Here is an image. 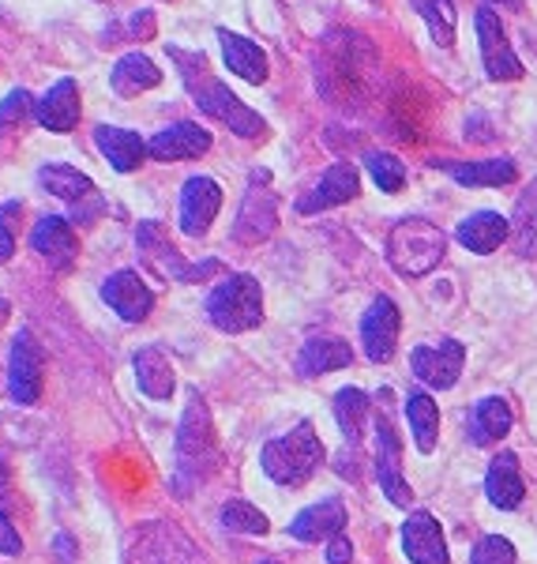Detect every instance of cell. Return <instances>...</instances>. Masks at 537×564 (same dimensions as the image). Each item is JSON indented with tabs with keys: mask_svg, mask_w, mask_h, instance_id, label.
I'll return each mask as SVG.
<instances>
[{
	"mask_svg": "<svg viewBox=\"0 0 537 564\" xmlns=\"http://www.w3.org/2000/svg\"><path fill=\"white\" fill-rule=\"evenodd\" d=\"M218 467H222V452H218L211 406L204 403L199 391H193L185 414H180L177 452H173V481H177V494H188V489L211 481Z\"/></svg>",
	"mask_w": 537,
	"mask_h": 564,
	"instance_id": "1",
	"label": "cell"
},
{
	"mask_svg": "<svg viewBox=\"0 0 537 564\" xmlns=\"http://www.w3.org/2000/svg\"><path fill=\"white\" fill-rule=\"evenodd\" d=\"M166 53H169L173 61H177L180 76H185L188 95L196 98V106L204 109V113H211L215 121H222L226 129L237 132V135H244V140L267 132V124H263V117L256 113V109L244 106L230 87L218 84L211 72H207L204 53H185V50H177V45H169Z\"/></svg>",
	"mask_w": 537,
	"mask_h": 564,
	"instance_id": "2",
	"label": "cell"
},
{
	"mask_svg": "<svg viewBox=\"0 0 537 564\" xmlns=\"http://www.w3.org/2000/svg\"><path fill=\"white\" fill-rule=\"evenodd\" d=\"M324 463V441L316 436L313 422H297L286 436L263 444L260 467L278 486H305Z\"/></svg>",
	"mask_w": 537,
	"mask_h": 564,
	"instance_id": "3",
	"label": "cell"
},
{
	"mask_svg": "<svg viewBox=\"0 0 537 564\" xmlns=\"http://www.w3.org/2000/svg\"><path fill=\"white\" fill-rule=\"evenodd\" d=\"M448 238L429 218H403L387 238V260L403 279H421L440 268Z\"/></svg>",
	"mask_w": 537,
	"mask_h": 564,
	"instance_id": "4",
	"label": "cell"
},
{
	"mask_svg": "<svg viewBox=\"0 0 537 564\" xmlns=\"http://www.w3.org/2000/svg\"><path fill=\"white\" fill-rule=\"evenodd\" d=\"M207 316L218 332H252L263 324V290L252 275H226L207 294Z\"/></svg>",
	"mask_w": 537,
	"mask_h": 564,
	"instance_id": "5",
	"label": "cell"
},
{
	"mask_svg": "<svg viewBox=\"0 0 537 564\" xmlns=\"http://www.w3.org/2000/svg\"><path fill=\"white\" fill-rule=\"evenodd\" d=\"M135 249H140V260L147 263L151 271H158L162 279H173V282H199V279L215 275V271L222 268L218 260L188 263L169 245L166 230H162L158 223H140V230H135Z\"/></svg>",
	"mask_w": 537,
	"mask_h": 564,
	"instance_id": "6",
	"label": "cell"
},
{
	"mask_svg": "<svg viewBox=\"0 0 537 564\" xmlns=\"http://www.w3.org/2000/svg\"><path fill=\"white\" fill-rule=\"evenodd\" d=\"M132 564H207L177 523H143L132 534Z\"/></svg>",
	"mask_w": 537,
	"mask_h": 564,
	"instance_id": "7",
	"label": "cell"
},
{
	"mask_svg": "<svg viewBox=\"0 0 537 564\" xmlns=\"http://www.w3.org/2000/svg\"><path fill=\"white\" fill-rule=\"evenodd\" d=\"M275 226H278V199L271 193V174L267 170H256L249 181V193L241 199V212H237L233 241L260 245L275 234Z\"/></svg>",
	"mask_w": 537,
	"mask_h": 564,
	"instance_id": "8",
	"label": "cell"
},
{
	"mask_svg": "<svg viewBox=\"0 0 537 564\" xmlns=\"http://www.w3.org/2000/svg\"><path fill=\"white\" fill-rule=\"evenodd\" d=\"M45 388V354L31 332H23L12 339V354H8V395L20 406H34L42 399Z\"/></svg>",
	"mask_w": 537,
	"mask_h": 564,
	"instance_id": "9",
	"label": "cell"
},
{
	"mask_svg": "<svg viewBox=\"0 0 537 564\" xmlns=\"http://www.w3.org/2000/svg\"><path fill=\"white\" fill-rule=\"evenodd\" d=\"M376 478H380V489L387 494L391 505L409 508L414 494H409V486L403 478V441H398V433L387 414L376 417Z\"/></svg>",
	"mask_w": 537,
	"mask_h": 564,
	"instance_id": "10",
	"label": "cell"
},
{
	"mask_svg": "<svg viewBox=\"0 0 537 564\" xmlns=\"http://www.w3.org/2000/svg\"><path fill=\"white\" fill-rule=\"evenodd\" d=\"M478 42H481V61H485L489 79H504V84L523 79V61H518L512 53V45H507L504 23H500V15L493 8H481L478 12Z\"/></svg>",
	"mask_w": 537,
	"mask_h": 564,
	"instance_id": "11",
	"label": "cell"
},
{
	"mask_svg": "<svg viewBox=\"0 0 537 564\" xmlns=\"http://www.w3.org/2000/svg\"><path fill=\"white\" fill-rule=\"evenodd\" d=\"M218 212H222V188L211 177H188L180 188V230L188 238H204Z\"/></svg>",
	"mask_w": 537,
	"mask_h": 564,
	"instance_id": "12",
	"label": "cell"
},
{
	"mask_svg": "<svg viewBox=\"0 0 537 564\" xmlns=\"http://www.w3.org/2000/svg\"><path fill=\"white\" fill-rule=\"evenodd\" d=\"M102 302L113 308L121 321L140 324V321H147V316H151L154 294H151L147 282L135 275V271H113V275L102 282Z\"/></svg>",
	"mask_w": 537,
	"mask_h": 564,
	"instance_id": "13",
	"label": "cell"
},
{
	"mask_svg": "<svg viewBox=\"0 0 537 564\" xmlns=\"http://www.w3.org/2000/svg\"><path fill=\"white\" fill-rule=\"evenodd\" d=\"M398 327H403V321H398V308L391 297H376L365 308V316H361V343H365L369 361H387L395 354Z\"/></svg>",
	"mask_w": 537,
	"mask_h": 564,
	"instance_id": "14",
	"label": "cell"
},
{
	"mask_svg": "<svg viewBox=\"0 0 537 564\" xmlns=\"http://www.w3.org/2000/svg\"><path fill=\"white\" fill-rule=\"evenodd\" d=\"M31 249L50 260L57 271H68L79 257V238H76V230H72L68 218L42 215L31 230Z\"/></svg>",
	"mask_w": 537,
	"mask_h": 564,
	"instance_id": "15",
	"label": "cell"
},
{
	"mask_svg": "<svg viewBox=\"0 0 537 564\" xmlns=\"http://www.w3.org/2000/svg\"><path fill=\"white\" fill-rule=\"evenodd\" d=\"M462 361H467V350L454 339H443L440 347H417L409 354V366L429 388H451L462 377Z\"/></svg>",
	"mask_w": 537,
	"mask_h": 564,
	"instance_id": "16",
	"label": "cell"
},
{
	"mask_svg": "<svg viewBox=\"0 0 537 564\" xmlns=\"http://www.w3.org/2000/svg\"><path fill=\"white\" fill-rule=\"evenodd\" d=\"M211 151V132L199 129L196 121H177L158 135H151L147 154L158 162H180V159H199V154Z\"/></svg>",
	"mask_w": 537,
	"mask_h": 564,
	"instance_id": "17",
	"label": "cell"
},
{
	"mask_svg": "<svg viewBox=\"0 0 537 564\" xmlns=\"http://www.w3.org/2000/svg\"><path fill=\"white\" fill-rule=\"evenodd\" d=\"M358 188H361L358 170L339 162V166H331L320 181H316L313 193H305L302 199H297V212L316 215V212H327V207H339V204H346V199L358 196Z\"/></svg>",
	"mask_w": 537,
	"mask_h": 564,
	"instance_id": "18",
	"label": "cell"
},
{
	"mask_svg": "<svg viewBox=\"0 0 537 564\" xmlns=\"http://www.w3.org/2000/svg\"><path fill=\"white\" fill-rule=\"evenodd\" d=\"M403 550L414 564H448L443 531L429 512H414L403 523Z\"/></svg>",
	"mask_w": 537,
	"mask_h": 564,
	"instance_id": "19",
	"label": "cell"
},
{
	"mask_svg": "<svg viewBox=\"0 0 537 564\" xmlns=\"http://www.w3.org/2000/svg\"><path fill=\"white\" fill-rule=\"evenodd\" d=\"M346 527V508L339 497H327L320 505L305 508L294 523H289V539L297 542H331L339 539Z\"/></svg>",
	"mask_w": 537,
	"mask_h": 564,
	"instance_id": "20",
	"label": "cell"
},
{
	"mask_svg": "<svg viewBox=\"0 0 537 564\" xmlns=\"http://www.w3.org/2000/svg\"><path fill=\"white\" fill-rule=\"evenodd\" d=\"M34 121L50 132H72L79 124V87L76 79H61L57 87H50L42 95V102L34 106Z\"/></svg>",
	"mask_w": 537,
	"mask_h": 564,
	"instance_id": "21",
	"label": "cell"
},
{
	"mask_svg": "<svg viewBox=\"0 0 537 564\" xmlns=\"http://www.w3.org/2000/svg\"><path fill=\"white\" fill-rule=\"evenodd\" d=\"M132 369H135V384H140V391L147 399H169L173 395L177 377H173V361L162 347H140L132 358Z\"/></svg>",
	"mask_w": 537,
	"mask_h": 564,
	"instance_id": "22",
	"label": "cell"
},
{
	"mask_svg": "<svg viewBox=\"0 0 537 564\" xmlns=\"http://www.w3.org/2000/svg\"><path fill=\"white\" fill-rule=\"evenodd\" d=\"M454 238H459V245H467L470 252H481V257H485V252H496L500 245L512 238V223L496 212H478V215L462 218Z\"/></svg>",
	"mask_w": 537,
	"mask_h": 564,
	"instance_id": "23",
	"label": "cell"
},
{
	"mask_svg": "<svg viewBox=\"0 0 537 564\" xmlns=\"http://www.w3.org/2000/svg\"><path fill=\"white\" fill-rule=\"evenodd\" d=\"M448 177L467 188H500L518 177L512 159H489V162H436Z\"/></svg>",
	"mask_w": 537,
	"mask_h": 564,
	"instance_id": "24",
	"label": "cell"
},
{
	"mask_svg": "<svg viewBox=\"0 0 537 564\" xmlns=\"http://www.w3.org/2000/svg\"><path fill=\"white\" fill-rule=\"evenodd\" d=\"M95 143L117 174H132V170H140L143 154H147V143H143L140 135L129 132V129H113V124H98Z\"/></svg>",
	"mask_w": 537,
	"mask_h": 564,
	"instance_id": "25",
	"label": "cell"
},
{
	"mask_svg": "<svg viewBox=\"0 0 537 564\" xmlns=\"http://www.w3.org/2000/svg\"><path fill=\"white\" fill-rule=\"evenodd\" d=\"M485 494L500 512H515V508L523 505L526 486H523V475H518V459L512 452H500L493 459V467H489V475H485Z\"/></svg>",
	"mask_w": 537,
	"mask_h": 564,
	"instance_id": "26",
	"label": "cell"
},
{
	"mask_svg": "<svg viewBox=\"0 0 537 564\" xmlns=\"http://www.w3.org/2000/svg\"><path fill=\"white\" fill-rule=\"evenodd\" d=\"M218 45H222V57L233 76L249 79V84H267V57H263L256 42L241 39L233 31H218Z\"/></svg>",
	"mask_w": 537,
	"mask_h": 564,
	"instance_id": "27",
	"label": "cell"
},
{
	"mask_svg": "<svg viewBox=\"0 0 537 564\" xmlns=\"http://www.w3.org/2000/svg\"><path fill=\"white\" fill-rule=\"evenodd\" d=\"M353 361L350 343L331 339V335H320V339H308L302 347V358H297V372L302 377H324V372L346 369Z\"/></svg>",
	"mask_w": 537,
	"mask_h": 564,
	"instance_id": "28",
	"label": "cell"
},
{
	"mask_svg": "<svg viewBox=\"0 0 537 564\" xmlns=\"http://www.w3.org/2000/svg\"><path fill=\"white\" fill-rule=\"evenodd\" d=\"M109 84H113V90L121 98H135V95H143V90L158 87L162 84V72H158V65H154L151 57H143V53H129V57L117 61Z\"/></svg>",
	"mask_w": 537,
	"mask_h": 564,
	"instance_id": "29",
	"label": "cell"
},
{
	"mask_svg": "<svg viewBox=\"0 0 537 564\" xmlns=\"http://www.w3.org/2000/svg\"><path fill=\"white\" fill-rule=\"evenodd\" d=\"M42 188H50L57 199H65V204H84V199L98 196L95 193V181H90L87 174H79L76 166H65V162H50V166H42Z\"/></svg>",
	"mask_w": 537,
	"mask_h": 564,
	"instance_id": "30",
	"label": "cell"
},
{
	"mask_svg": "<svg viewBox=\"0 0 537 564\" xmlns=\"http://www.w3.org/2000/svg\"><path fill=\"white\" fill-rule=\"evenodd\" d=\"M507 430H512V406L504 399H481L478 411L470 417V441L478 448H485V444L504 441Z\"/></svg>",
	"mask_w": 537,
	"mask_h": 564,
	"instance_id": "31",
	"label": "cell"
},
{
	"mask_svg": "<svg viewBox=\"0 0 537 564\" xmlns=\"http://www.w3.org/2000/svg\"><path fill=\"white\" fill-rule=\"evenodd\" d=\"M512 241L518 257H537V177L523 188L512 215Z\"/></svg>",
	"mask_w": 537,
	"mask_h": 564,
	"instance_id": "32",
	"label": "cell"
},
{
	"mask_svg": "<svg viewBox=\"0 0 537 564\" xmlns=\"http://www.w3.org/2000/svg\"><path fill=\"white\" fill-rule=\"evenodd\" d=\"M406 414H409V430H414V441H417V452H429L436 448V436H440V411H436L432 395L425 391H414L406 399Z\"/></svg>",
	"mask_w": 537,
	"mask_h": 564,
	"instance_id": "33",
	"label": "cell"
},
{
	"mask_svg": "<svg viewBox=\"0 0 537 564\" xmlns=\"http://www.w3.org/2000/svg\"><path fill=\"white\" fill-rule=\"evenodd\" d=\"M365 417H369V395L361 388H342L339 395H335V422H339V430L350 444L361 441Z\"/></svg>",
	"mask_w": 537,
	"mask_h": 564,
	"instance_id": "34",
	"label": "cell"
},
{
	"mask_svg": "<svg viewBox=\"0 0 537 564\" xmlns=\"http://www.w3.org/2000/svg\"><path fill=\"white\" fill-rule=\"evenodd\" d=\"M218 520H222L226 531H233V534H267L271 531L267 516H263L256 505H249V500H226Z\"/></svg>",
	"mask_w": 537,
	"mask_h": 564,
	"instance_id": "35",
	"label": "cell"
},
{
	"mask_svg": "<svg viewBox=\"0 0 537 564\" xmlns=\"http://www.w3.org/2000/svg\"><path fill=\"white\" fill-rule=\"evenodd\" d=\"M421 15L429 23V34L436 45L451 50L454 45V4L451 0H421Z\"/></svg>",
	"mask_w": 537,
	"mask_h": 564,
	"instance_id": "36",
	"label": "cell"
},
{
	"mask_svg": "<svg viewBox=\"0 0 537 564\" xmlns=\"http://www.w3.org/2000/svg\"><path fill=\"white\" fill-rule=\"evenodd\" d=\"M365 166H369L372 181H376V185H380V193H398V188L406 185V166L395 159V154H387V151H372L369 159H365Z\"/></svg>",
	"mask_w": 537,
	"mask_h": 564,
	"instance_id": "37",
	"label": "cell"
},
{
	"mask_svg": "<svg viewBox=\"0 0 537 564\" xmlns=\"http://www.w3.org/2000/svg\"><path fill=\"white\" fill-rule=\"evenodd\" d=\"M470 564H515V545L504 534H489V539L473 545Z\"/></svg>",
	"mask_w": 537,
	"mask_h": 564,
	"instance_id": "38",
	"label": "cell"
},
{
	"mask_svg": "<svg viewBox=\"0 0 537 564\" xmlns=\"http://www.w3.org/2000/svg\"><path fill=\"white\" fill-rule=\"evenodd\" d=\"M26 117H34V102L26 90H12V95L0 102V132L8 129H20V124L26 121Z\"/></svg>",
	"mask_w": 537,
	"mask_h": 564,
	"instance_id": "39",
	"label": "cell"
},
{
	"mask_svg": "<svg viewBox=\"0 0 537 564\" xmlns=\"http://www.w3.org/2000/svg\"><path fill=\"white\" fill-rule=\"evenodd\" d=\"M15 215H20V199H8V204H0V263L12 260L15 252Z\"/></svg>",
	"mask_w": 537,
	"mask_h": 564,
	"instance_id": "40",
	"label": "cell"
},
{
	"mask_svg": "<svg viewBox=\"0 0 537 564\" xmlns=\"http://www.w3.org/2000/svg\"><path fill=\"white\" fill-rule=\"evenodd\" d=\"M0 553H4V557H20V553H23L20 531H15L12 520H8L4 512H0Z\"/></svg>",
	"mask_w": 537,
	"mask_h": 564,
	"instance_id": "41",
	"label": "cell"
},
{
	"mask_svg": "<svg viewBox=\"0 0 537 564\" xmlns=\"http://www.w3.org/2000/svg\"><path fill=\"white\" fill-rule=\"evenodd\" d=\"M350 557H353V545H350L346 534H339V539L327 542V564H346Z\"/></svg>",
	"mask_w": 537,
	"mask_h": 564,
	"instance_id": "42",
	"label": "cell"
},
{
	"mask_svg": "<svg viewBox=\"0 0 537 564\" xmlns=\"http://www.w3.org/2000/svg\"><path fill=\"white\" fill-rule=\"evenodd\" d=\"M129 31L135 34V39H151V34H154V15L151 12H135Z\"/></svg>",
	"mask_w": 537,
	"mask_h": 564,
	"instance_id": "43",
	"label": "cell"
},
{
	"mask_svg": "<svg viewBox=\"0 0 537 564\" xmlns=\"http://www.w3.org/2000/svg\"><path fill=\"white\" fill-rule=\"evenodd\" d=\"M8 481H12V470H8V463L0 459V494L8 489Z\"/></svg>",
	"mask_w": 537,
	"mask_h": 564,
	"instance_id": "44",
	"label": "cell"
},
{
	"mask_svg": "<svg viewBox=\"0 0 537 564\" xmlns=\"http://www.w3.org/2000/svg\"><path fill=\"white\" fill-rule=\"evenodd\" d=\"M8 313H12V305H8V297H0V324L8 321Z\"/></svg>",
	"mask_w": 537,
	"mask_h": 564,
	"instance_id": "45",
	"label": "cell"
},
{
	"mask_svg": "<svg viewBox=\"0 0 537 564\" xmlns=\"http://www.w3.org/2000/svg\"><path fill=\"white\" fill-rule=\"evenodd\" d=\"M260 564H282V561H275V557H263Z\"/></svg>",
	"mask_w": 537,
	"mask_h": 564,
	"instance_id": "46",
	"label": "cell"
},
{
	"mask_svg": "<svg viewBox=\"0 0 537 564\" xmlns=\"http://www.w3.org/2000/svg\"><path fill=\"white\" fill-rule=\"evenodd\" d=\"M504 4H507V8H518V0H504Z\"/></svg>",
	"mask_w": 537,
	"mask_h": 564,
	"instance_id": "47",
	"label": "cell"
}]
</instances>
